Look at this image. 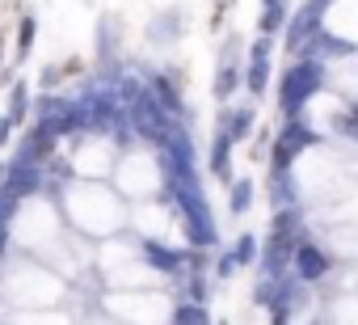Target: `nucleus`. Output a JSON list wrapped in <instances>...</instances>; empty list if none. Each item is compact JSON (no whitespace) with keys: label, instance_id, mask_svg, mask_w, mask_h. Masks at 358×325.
Listing matches in <instances>:
<instances>
[{"label":"nucleus","instance_id":"obj_1","mask_svg":"<svg viewBox=\"0 0 358 325\" xmlns=\"http://www.w3.org/2000/svg\"><path fill=\"white\" fill-rule=\"evenodd\" d=\"M299 258H303V275H320V258H316L312 249H303Z\"/></svg>","mask_w":358,"mask_h":325},{"label":"nucleus","instance_id":"obj_2","mask_svg":"<svg viewBox=\"0 0 358 325\" xmlns=\"http://www.w3.org/2000/svg\"><path fill=\"white\" fill-rule=\"evenodd\" d=\"M30 30H34V26H30V22H26V26H22V39H17V47H22V51H26V47H30Z\"/></svg>","mask_w":358,"mask_h":325}]
</instances>
